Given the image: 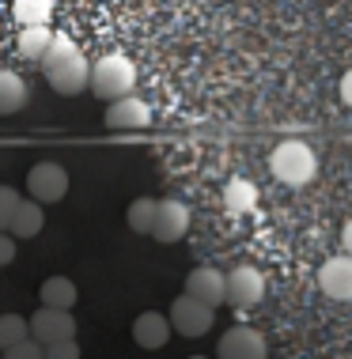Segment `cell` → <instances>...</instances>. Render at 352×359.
<instances>
[{
  "instance_id": "ba28073f",
  "label": "cell",
  "mask_w": 352,
  "mask_h": 359,
  "mask_svg": "<svg viewBox=\"0 0 352 359\" xmlns=\"http://www.w3.org/2000/svg\"><path fill=\"white\" fill-rule=\"evenodd\" d=\"M31 337L42 344H57V341H68L76 337V318L68 310H57V306H42L38 314H31Z\"/></svg>"
},
{
  "instance_id": "9c48e42d",
  "label": "cell",
  "mask_w": 352,
  "mask_h": 359,
  "mask_svg": "<svg viewBox=\"0 0 352 359\" xmlns=\"http://www.w3.org/2000/svg\"><path fill=\"white\" fill-rule=\"evenodd\" d=\"M185 231H190V208L182 201H159V216H155V231L152 238L171 246V242H182Z\"/></svg>"
},
{
  "instance_id": "603a6c76",
  "label": "cell",
  "mask_w": 352,
  "mask_h": 359,
  "mask_svg": "<svg viewBox=\"0 0 352 359\" xmlns=\"http://www.w3.org/2000/svg\"><path fill=\"white\" fill-rule=\"evenodd\" d=\"M0 359H46L42 352V341H23V344H15V348H8V352H0Z\"/></svg>"
},
{
  "instance_id": "5b68a950",
  "label": "cell",
  "mask_w": 352,
  "mask_h": 359,
  "mask_svg": "<svg viewBox=\"0 0 352 359\" xmlns=\"http://www.w3.org/2000/svg\"><path fill=\"white\" fill-rule=\"evenodd\" d=\"M27 193L42 205H57L68 193V170L61 163H34L31 174H27Z\"/></svg>"
},
{
  "instance_id": "8992f818",
  "label": "cell",
  "mask_w": 352,
  "mask_h": 359,
  "mask_svg": "<svg viewBox=\"0 0 352 359\" xmlns=\"http://www.w3.org/2000/svg\"><path fill=\"white\" fill-rule=\"evenodd\" d=\"M220 359H269V344L258 329L250 325H231L228 333L220 337V348H216Z\"/></svg>"
},
{
  "instance_id": "30bf717a",
  "label": "cell",
  "mask_w": 352,
  "mask_h": 359,
  "mask_svg": "<svg viewBox=\"0 0 352 359\" xmlns=\"http://www.w3.org/2000/svg\"><path fill=\"white\" fill-rule=\"evenodd\" d=\"M185 291H190L193 299H201V303H209V306H220L223 299H228V276L212 265H201L185 276Z\"/></svg>"
},
{
  "instance_id": "6da1fadb",
  "label": "cell",
  "mask_w": 352,
  "mask_h": 359,
  "mask_svg": "<svg viewBox=\"0 0 352 359\" xmlns=\"http://www.w3.org/2000/svg\"><path fill=\"white\" fill-rule=\"evenodd\" d=\"M42 72H46V83L57 95H80L84 87H91V65L80 53V46L65 34L53 38L50 53L42 57Z\"/></svg>"
},
{
  "instance_id": "52a82bcc",
  "label": "cell",
  "mask_w": 352,
  "mask_h": 359,
  "mask_svg": "<svg viewBox=\"0 0 352 359\" xmlns=\"http://www.w3.org/2000/svg\"><path fill=\"white\" fill-rule=\"evenodd\" d=\"M261 295H266V276L258 273L254 265H239L228 273V303L247 310V306H258Z\"/></svg>"
},
{
  "instance_id": "d4e9b609",
  "label": "cell",
  "mask_w": 352,
  "mask_h": 359,
  "mask_svg": "<svg viewBox=\"0 0 352 359\" xmlns=\"http://www.w3.org/2000/svg\"><path fill=\"white\" fill-rule=\"evenodd\" d=\"M15 261V235L12 231H0V269Z\"/></svg>"
},
{
  "instance_id": "ffe728a7",
  "label": "cell",
  "mask_w": 352,
  "mask_h": 359,
  "mask_svg": "<svg viewBox=\"0 0 352 359\" xmlns=\"http://www.w3.org/2000/svg\"><path fill=\"white\" fill-rule=\"evenodd\" d=\"M31 341V318H19V314H0V352L8 348Z\"/></svg>"
},
{
  "instance_id": "e0dca14e",
  "label": "cell",
  "mask_w": 352,
  "mask_h": 359,
  "mask_svg": "<svg viewBox=\"0 0 352 359\" xmlns=\"http://www.w3.org/2000/svg\"><path fill=\"white\" fill-rule=\"evenodd\" d=\"M254 205H258V186L250 178H231L223 186V208L228 212L242 216V212H254Z\"/></svg>"
},
{
  "instance_id": "d6986e66",
  "label": "cell",
  "mask_w": 352,
  "mask_h": 359,
  "mask_svg": "<svg viewBox=\"0 0 352 359\" xmlns=\"http://www.w3.org/2000/svg\"><path fill=\"white\" fill-rule=\"evenodd\" d=\"M155 216H159V201L155 197H136L129 205V212H125V219H129V227L136 231V235H152Z\"/></svg>"
},
{
  "instance_id": "8fae6325",
  "label": "cell",
  "mask_w": 352,
  "mask_h": 359,
  "mask_svg": "<svg viewBox=\"0 0 352 359\" xmlns=\"http://www.w3.org/2000/svg\"><path fill=\"white\" fill-rule=\"evenodd\" d=\"M171 314H159V310H144L133 322V341L144 348V352H159L163 344L171 341Z\"/></svg>"
},
{
  "instance_id": "3957f363",
  "label": "cell",
  "mask_w": 352,
  "mask_h": 359,
  "mask_svg": "<svg viewBox=\"0 0 352 359\" xmlns=\"http://www.w3.org/2000/svg\"><path fill=\"white\" fill-rule=\"evenodd\" d=\"M133 83H136V69L129 57L122 53H106L103 61L91 65V91L99 95L103 102H114L122 95H133Z\"/></svg>"
},
{
  "instance_id": "4316f807",
  "label": "cell",
  "mask_w": 352,
  "mask_h": 359,
  "mask_svg": "<svg viewBox=\"0 0 352 359\" xmlns=\"http://www.w3.org/2000/svg\"><path fill=\"white\" fill-rule=\"evenodd\" d=\"M341 246H345V254H352V219L345 223V231H341Z\"/></svg>"
},
{
  "instance_id": "2e32d148",
  "label": "cell",
  "mask_w": 352,
  "mask_h": 359,
  "mask_svg": "<svg viewBox=\"0 0 352 359\" xmlns=\"http://www.w3.org/2000/svg\"><path fill=\"white\" fill-rule=\"evenodd\" d=\"M27 99H31V91H27L23 76L0 72V118H12V114H19L27 106Z\"/></svg>"
},
{
  "instance_id": "7c38bea8",
  "label": "cell",
  "mask_w": 352,
  "mask_h": 359,
  "mask_svg": "<svg viewBox=\"0 0 352 359\" xmlns=\"http://www.w3.org/2000/svg\"><path fill=\"white\" fill-rule=\"evenodd\" d=\"M318 287L326 291L330 299H337V303L352 299V254L330 257L326 265L318 269Z\"/></svg>"
},
{
  "instance_id": "83f0119b",
  "label": "cell",
  "mask_w": 352,
  "mask_h": 359,
  "mask_svg": "<svg viewBox=\"0 0 352 359\" xmlns=\"http://www.w3.org/2000/svg\"><path fill=\"white\" fill-rule=\"evenodd\" d=\"M190 359H204V355H190Z\"/></svg>"
},
{
  "instance_id": "484cf974",
  "label": "cell",
  "mask_w": 352,
  "mask_h": 359,
  "mask_svg": "<svg viewBox=\"0 0 352 359\" xmlns=\"http://www.w3.org/2000/svg\"><path fill=\"white\" fill-rule=\"evenodd\" d=\"M341 102L345 106H352V69L341 76Z\"/></svg>"
},
{
  "instance_id": "7402d4cb",
  "label": "cell",
  "mask_w": 352,
  "mask_h": 359,
  "mask_svg": "<svg viewBox=\"0 0 352 359\" xmlns=\"http://www.w3.org/2000/svg\"><path fill=\"white\" fill-rule=\"evenodd\" d=\"M19 193L12 186H0V231H8L12 227V216H15V208H19Z\"/></svg>"
},
{
  "instance_id": "4fadbf2b",
  "label": "cell",
  "mask_w": 352,
  "mask_h": 359,
  "mask_svg": "<svg viewBox=\"0 0 352 359\" xmlns=\"http://www.w3.org/2000/svg\"><path fill=\"white\" fill-rule=\"evenodd\" d=\"M148 121H152V110L136 95H122V99H114L106 106V125L110 129H144Z\"/></svg>"
},
{
  "instance_id": "44dd1931",
  "label": "cell",
  "mask_w": 352,
  "mask_h": 359,
  "mask_svg": "<svg viewBox=\"0 0 352 359\" xmlns=\"http://www.w3.org/2000/svg\"><path fill=\"white\" fill-rule=\"evenodd\" d=\"M12 15L19 27H34V23H50L53 15V0H15Z\"/></svg>"
},
{
  "instance_id": "7a4b0ae2",
  "label": "cell",
  "mask_w": 352,
  "mask_h": 359,
  "mask_svg": "<svg viewBox=\"0 0 352 359\" xmlns=\"http://www.w3.org/2000/svg\"><path fill=\"white\" fill-rule=\"evenodd\" d=\"M269 170H273V178H277L280 186H307V182L318 174V159L303 140H285V144L273 148Z\"/></svg>"
},
{
  "instance_id": "ac0fdd59",
  "label": "cell",
  "mask_w": 352,
  "mask_h": 359,
  "mask_svg": "<svg viewBox=\"0 0 352 359\" xmlns=\"http://www.w3.org/2000/svg\"><path fill=\"white\" fill-rule=\"evenodd\" d=\"M38 299H42V306L72 310L76 306V284L68 276H50V280H42V287H38Z\"/></svg>"
},
{
  "instance_id": "277c9868",
  "label": "cell",
  "mask_w": 352,
  "mask_h": 359,
  "mask_svg": "<svg viewBox=\"0 0 352 359\" xmlns=\"http://www.w3.org/2000/svg\"><path fill=\"white\" fill-rule=\"evenodd\" d=\"M171 325H174V333H182V337H204L212 329V322H216V306H209V303H201V299H193L190 291L185 295H178L171 303Z\"/></svg>"
},
{
  "instance_id": "9a60e30c",
  "label": "cell",
  "mask_w": 352,
  "mask_h": 359,
  "mask_svg": "<svg viewBox=\"0 0 352 359\" xmlns=\"http://www.w3.org/2000/svg\"><path fill=\"white\" fill-rule=\"evenodd\" d=\"M53 38H57V34L50 31V23L23 27V31H19V57H23V61H38V65H42V57L50 53Z\"/></svg>"
},
{
  "instance_id": "5bb4252c",
  "label": "cell",
  "mask_w": 352,
  "mask_h": 359,
  "mask_svg": "<svg viewBox=\"0 0 352 359\" xmlns=\"http://www.w3.org/2000/svg\"><path fill=\"white\" fill-rule=\"evenodd\" d=\"M46 205L42 201H34V197H23L19 201V208H15V216H12V235L15 238H34V235H42V227H46Z\"/></svg>"
},
{
  "instance_id": "cb8c5ba5",
  "label": "cell",
  "mask_w": 352,
  "mask_h": 359,
  "mask_svg": "<svg viewBox=\"0 0 352 359\" xmlns=\"http://www.w3.org/2000/svg\"><path fill=\"white\" fill-rule=\"evenodd\" d=\"M46 359H80V344H76V337L57 341V344H46Z\"/></svg>"
}]
</instances>
